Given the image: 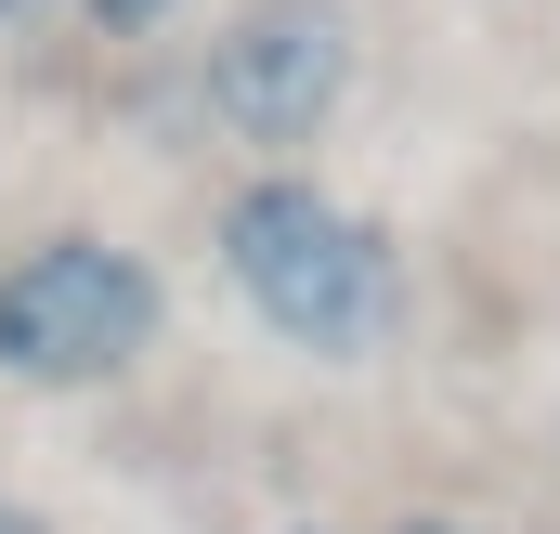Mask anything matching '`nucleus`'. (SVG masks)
Masks as SVG:
<instances>
[{"instance_id":"obj_5","label":"nucleus","mask_w":560,"mask_h":534,"mask_svg":"<svg viewBox=\"0 0 560 534\" xmlns=\"http://www.w3.org/2000/svg\"><path fill=\"white\" fill-rule=\"evenodd\" d=\"M0 534H39V509H13V496H0Z\"/></svg>"},{"instance_id":"obj_6","label":"nucleus","mask_w":560,"mask_h":534,"mask_svg":"<svg viewBox=\"0 0 560 534\" xmlns=\"http://www.w3.org/2000/svg\"><path fill=\"white\" fill-rule=\"evenodd\" d=\"M392 534H482V522H392Z\"/></svg>"},{"instance_id":"obj_4","label":"nucleus","mask_w":560,"mask_h":534,"mask_svg":"<svg viewBox=\"0 0 560 534\" xmlns=\"http://www.w3.org/2000/svg\"><path fill=\"white\" fill-rule=\"evenodd\" d=\"M79 13H92V26H105V39H143V26H156V13H170V0H79Z\"/></svg>"},{"instance_id":"obj_7","label":"nucleus","mask_w":560,"mask_h":534,"mask_svg":"<svg viewBox=\"0 0 560 534\" xmlns=\"http://www.w3.org/2000/svg\"><path fill=\"white\" fill-rule=\"evenodd\" d=\"M13 13H26V0H0V26H13Z\"/></svg>"},{"instance_id":"obj_3","label":"nucleus","mask_w":560,"mask_h":534,"mask_svg":"<svg viewBox=\"0 0 560 534\" xmlns=\"http://www.w3.org/2000/svg\"><path fill=\"white\" fill-rule=\"evenodd\" d=\"M352 13L339 0H248L222 39H209V118L235 143H261V156H287V143H313L339 105H352Z\"/></svg>"},{"instance_id":"obj_1","label":"nucleus","mask_w":560,"mask_h":534,"mask_svg":"<svg viewBox=\"0 0 560 534\" xmlns=\"http://www.w3.org/2000/svg\"><path fill=\"white\" fill-rule=\"evenodd\" d=\"M222 287L275 326L287 352H326V365H352V352H378L405 326L392 235L365 209H339L326 183H287V170L222 196Z\"/></svg>"},{"instance_id":"obj_2","label":"nucleus","mask_w":560,"mask_h":534,"mask_svg":"<svg viewBox=\"0 0 560 534\" xmlns=\"http://www.w3.org/2000/svg\"><path fill=\"white\" fill-rule=\"evenodd\" d=\"M156 326H170V287L118 235H52V248L0 262V379H26V392H105V379H131L156 352Z\"/></svg>"}]
</instances>
